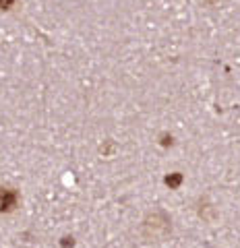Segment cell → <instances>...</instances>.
Listing matches in <instances>:
<instances>
[{
	"label": "cell",
	"instance_id": "cell-3",
	"mask_svg": "<svg viewBox=\"0 0 240 248\" xmlns=\"http://www.w3.org/2000/svg\"><path fill=\"white\" fill-rule=\"evenodd\" d=\"M15 4V0H0V11H6Z\"/></svg>",
	"mask_w": 240,
	"mask_h": 248
},
{
	"label": "cell",
	"instance_id": "cell-2",
	"mask_svg": "<svg viewBox=\"0 0 240 248\" xmlns=\"http://www.w3.org/2000/svg\"><path fill=\"white\" fill-rule=\"evenodd\" d=\"M180 182H182V176H180V174H172V176L166 178V184L170 186V188H176V186L180 184Z\"/></svg>",
	"mask_w": 240,
	"mask_h": 248
},
{
	"label": "cell",
	"instance_id": "cell-1",
	"mask_svg": "<svg viewBox=\"0 0 240 248\" xmlns=\"http://www.w3.org/2000/svg\"><path fill=\"white\" fill-rule=\"evenodd\" d=\"M17 205V192L11 188H0V213L13 211Z\"/></svg>",
	"mask_w": 240,
	"mask_h": 248
}]
</instances>
